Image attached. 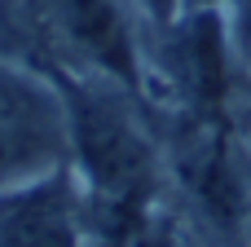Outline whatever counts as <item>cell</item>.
<instances>
[{
    "mask_svg": "<svg viewBox=\"0 0 251 247\" xmlns=\"http://www.w3.org/2000/svg\"><path fill=\"white\" fill-rule=\"evenodd\" d=\"M247 221H251V203H247Z\"/></svg>",
    "mask_w": 251,
    "mask_h": 247,
    "instance_id": "obj_7",
    "label": "cell"
},
{
    "mask_svg": "<svg viewBox=\"0 0 251 247\" xmlns=\"http://www.w3.org/2000/svg\"><path fill=\"white\" fill-rule=\"evenodd\" d=\"M128 243L132 247H207L199 225H190L181 212L172 208H159V203H146L132 225H128Z\"/></svg>",
    "mask_w": 251,
    "mask_h": 247,
    "instance_id": "obj_5",
    "label": "cell"
},
{
    "mask_svg": "<svg viewBox=\"0 0 251 247\" xmlns=\"http://www.w3.org/2000/svg\"><path fill=\"white\" fill-rule=\"evenodd\" d=\"M106 247H115V243H106Z\"/></svg>",
    "mask_w": 251,
    "mask_h": 247,
    "instance_id": "obj_8",
    "label": "cell"
},
{
    "mask_svg": "<svg viewBox=\"0 0 251 247\" xmlns=\"http://www.w3.org/2000/svg\"><path fill=\"white\" fill-rule=\"evenodd\" d=\"M57 31L110 80L137 88L141 62H137V40L128 27V13L119 0H44Z\"/></svg>",
    "mask_w": 251,
    "mask_h": 247,
    "instance_id": "obj_4",
    "label": "cell"
},
{
    "mask_svg": "<svg viewBox=\"0 0 251 247\" xmlns=\"http://www.w3.org/2000/svg\"><path fill=\"white\" fill-rule=\"evenodd\" d=\"M62 102L71 124V155L84 186L93 190L97 203H106V212L132 225V217L150 203V190L159 177L154 141L141 115L128 106V97L106 88V80L71 84Z\"/></svg>",
    "mask_w": 251,
    "mask_h": 247,
    "instance_id": "obj_1",
    "label": "cell"
},
{
    "mask_svg": "<svg viewBox=\"0 0 251 247\" xmlns=\"http://www.w3.org/2000/svg\"><path fill=\"white\" fill-rule=\"evenodd\" d=\"M154 27H172L176 18H181V0H132Z\"/></svg>",
    "mask_w": 251,
    "mask_h": 247,
    "instance_id": "obj_6",
    "label": "cell"
},
{
    "mask_svg": "<svg viewBox=\"0 0 251 247\" xmlns=\"http://www.w3.org/2000/svg\"><path fill=\"white\" fill-rule=\"evenodd\" d=\"M66 102L18 71H0V190L66 168Z\"/></svg>",
    "mask_w": 251,
    "mask_h": 247,
    "instance_id": "obj_2",
    "label": "cell"
},
{
    "mask_svg": "<svg viewBox=\"0 0 251 247\" xmlns=\"http://www.w3.org/2000/svg\"><path fill=\"white\" fill-rule=\"evenodd\" d=\"M0 247H79V186L71 168L0 190Z\"/></svg>",
    "mask_w": 251,
    "mask_h": 247,
    "instance_id": "obj_3",
    "label": "cell"
}]
</instances>
